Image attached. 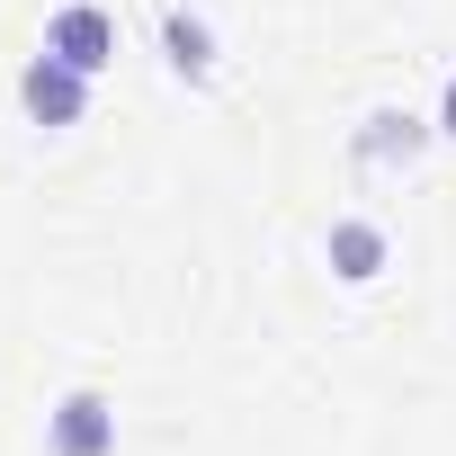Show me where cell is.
<instances>
[{
    "mask_svg": "<svg viewBox=\"0 0 456 456\" xmlns=\"http://www.w3.org/2000/svg\"><path fill=\"white\" fill-rule=\"evenodd\" d=\"M45 54H54V63H72V72H90V81H99V72H108V63H117V19H108V10H99V0H63V10H54V19H45Z\"/></svg>",
    "mask_w": 456,
    "mask_h": 456,
    "instance_id": "1",
    "label": "cell"
},
{
    "mask_svg": "<svg viewBox=\"0 0 456 456\" xmlns=\"http://www.w3.org/2000/svg\"><path fill=\"white\" fill-rule=\"evenodd\" d=\"M19 108H28L37 126H81V108H90V72H72V63L37 54V63L19 72Z\"/></svg>",
    "mask_w": 456,
    "mask_h": 456,
    "instance_id": "2",
    "label": "cell"
},
{
    "mask_svg": "<svg viewBox=\"0 0 456 456\" xmlns=\"http://www.w3.org/2000/svg\"><path fill=\"white\" fill-rule=\"evenodd\" d=\"M45 447L54 456H108L117 447V411L99 394H63V411L45 420Z\"/></svg>",
    "mask_w": 456,
    "mask_h": 456,
    "instance_id": "3",
    "label": "cell"
},
{
    "mask_svg": "<svg viewBox=\"0 0 456 456\" xmlns=\"http://www.w3.org/2000/svg\"><path fill=\"white\" fill-rule=\"evenodd\" d=\"M322 251H331V269H340L349 287H367V278L385 269V224H367V215H340Z\"/></svg>",
    "mask_w": 456,
    "mask_h": 456,
    "instance_id": "4",
    "label": "cell"
},
{
    "mask_svg": "<svg viewBox=\"0 0 456 456\" xmlns=\"http://www.w3.org/2000/svg\"><path fill=\"white\" fill-rule=\"evenodd\" d=\"M161 54H170L179 81H215V37H206L197 10H170V19H161Z\"/></svg>",
    "mask_w": 456,
    "mask_h": 456,
    "instance_id": "5",
    "label": "cell"
},
{
    "mask_svg": "<svg viewBox=\"0 0 456 456\" xmlns=\"http://www.w3.org/2000/svg\"><path fill=\"white\" fill-rule=\"evenodd\" d=\"M420 134H429L420 117H403V108H376V117H367V134H358V161L394 170V161H411V152H420Z\"/></svg>",
    "mask_w": 456,
    "mask_h": 456,
    "instance_id": "6",
    "label": "cell"
},
{
    "mask_svg": "<svg viewBox=\"0 0 456 456\" xmlns=\"http://www.w3.org/2000/svg\"><path fill=\"white\" fill-rule=\"evenodd\" d=\"M438 134H456V72H447V99H438Z\"/></svg>",
    "mask_w": 456,
    "mask_h": 456,
    "instance_id": "7",
    "label": "cell"
}]
</instances>
